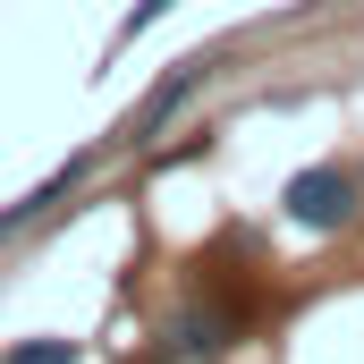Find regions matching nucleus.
<instances>
[{"mask_svg": "<svg viewBox=\"0 0 364 364\" xmlns=\"http://www.w3.org/2000/svg\"><path fill=\"white\" fill-rule=\"evenodd\" d=\"M279 212L305 237H339V229H356V212H364V178L348 161H305L296 178L279 186Z\"/></svg>", "mask_w": 364, "mask_h": 364, "instance_id": "f257e3e1", "label": "nucleus"}, {"mask_svg": "<svg viewBox=\"0 0 364 364\" xmlns=\"http://www.w3.org/2000/svg\"><path fill=\"white\" fill-rule=\"evenodd\" d=\"M212 77H220V51H195V60H178L170 77H153V93H144V102L127 110V127H119V153H144V144H153V136H161Z\"/></svg>", "mask_w": 364, "mask_h": 364, "instance_id": "f03ea898", "label": "nucleus"}, {"mask_svg": "<svg viewBox=\"0 0 364 364\" xmlns=\"http://www.w3.org/2000/svg\"><path fill=\"white\" fill-rule=\"evenodd\" d=\"M237 348V314L229 305H178L170 322H161V339H153V356L161 364H212V356H229Z\"/></svg>", "mask_w": 364, "mask_h": 364, "instance_id": "7ed1b4c3", "label": "nucleus"}, {"mask_svg": "<svg viewBox=\"0 0 364 364\" xmlns=\"http://www.w3.org/2000/svg\"><path fill=\"white\" fill-rule=\"evenodd\" d=\"M93 161H102V153H68V161H60V170H51L43 186H26L17 203H0V246H9V237H26V229H34V220L60 203V195H77V186L93 178Z\"/></svg>", "mask_w": 364, "mask_h": 364, "instance_id": "20e7f679", "label": "nucleus"}, {"mask_svg": "<svg viewBox=\"0 0 364 364\" xmlns=\"http://www.w3.org/2000/svg\"><path fill=\"white\" fill-rule=\"evenodd\" d=\"M0 364H85V348L77 339H9Z\"/></svg>", "mask_w": 364, "mask_h": 364, "instance_id": "39448f33", "label": "nucleus"}, {"mask_svg": "<svg viewBox=\"0 0 364 364\" xmlns=\"http://www.w3.org/2000/svg\"><path fill=\"white\" fill-rule=\"evenodd\" d=\"M170 9H178V0H136V9L119 17V43H136V34H153V26H161Z\"/></svg>", "mask_w": 364, "mask_h": 364, "instance_id": "423d86ee", "label": "nucleus"}, {"mask_svg": "<svg viewBox=\"0 0 364 364\" xmlns=\"http://www.w3.org/2000/svg\"><path fill=\"white\" fill-rule=\"evenodd\" d=\"M356 178H364V170H356Z\"/></svg>", "mask_w": 364, "mask_h": 364, "instance_id": "0eeeda50", "label": "nucleus"}]
</instances>
